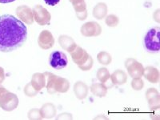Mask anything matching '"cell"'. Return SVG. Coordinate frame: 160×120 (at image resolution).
Wrapping results in <instances>:
<instances>
[{
  "label": "cell",
  "mask_w": 160,
  "mask_h": 120,
  "mask_svg": "<svg viewBox=\"0 0 160 120\" xmlns=\"http://www.w3.org/2000/svg\"><path fill=\"white\" fill-rule=\"evenodd\" d=\"M159 9L156 10V11H155V13H154V15H153V18H154V19L155 20V22H160V17H159Z\"/></svg>",
  "instance_id": "cell-33"
},
{
  "label": "cell",
  "mask_w": 160,
  "mask_h": 120,
  "mask_svg": "<svg viewBox=\"0 0 160 120\" xmlns=\"http://www.w3.org/2000/svg\"><path fill=\"white\" fill-rule=\"evenodd\" d=\"M31 85L36 91H39L45 88L46 86V77L43 73H35L31 77Z\"/></svg>",
  "instance_id": "cell-16"
},
{
  "label": "cell",
  "mask_w": 160,
  "mask_h": 120,
  "mask_svg": "<svg viewBox=\"0 0 160 120\" xmlns=\"http://www.w3.org/2000/svg\"><path fill=\"white\" fill-rule=\"evenodd\" d=\"M73 116L70 113H62L56 117V119H72Z\"/></svg>",
  "instance_id": "cell-31"
},
{
  "label": "cell",
  "mask_w": 160,
  "mask_h": 120,
  "mask_svg": "<svg viewBox=\"0 0 160 120\" xmlns=\"http://www.w3.org/2000/svg\"><path fill=\"white\" fill-rule=\"evenodd\" d=\"M148 101V104L151 110H158L160 108V96L159 95H156V96L153 97V98H150Z\"/></svg>",
  "instance_id": "cell-25"
},
{
  "label": "cell",
  "mask_w": 160,
  "mask_h": 120,
  "mask_svg": "<svg viewBox=\"0 0 160 120\" xmlns=\"http://www.w3.org/2000/svg\"><path fill=\"white\" fill-rule=\"evenodd\" d=\"M70 54L73 62L78 65V67L85 63L90 56L88 51L78 45L75 46V48L70 52Z\"/></svg>",
  "instance_id": "cell-10"
},
{
  "label": "cell",
  "mask_w": 160,
  "mask_h": 120,
  "mask_svg": "<svg viewBox=\"0 0 160 120\" xmlns=\"http://www.w3.org/2000/svg\"><path fill=\"white\" fill-rule=\"evenodd\" d=\"M40 112L43 118H52L56 115V108L54 104L47 102L40 109Z\"/></svg>",
  "instance_id": "cell-18"
},
{
  "label": "cell",
  "mask_w": 160,
  "mask_h": 120,
  "mask_svg": "<svg viewBox=\"0 0 160 120\" xmlns=\"http://www.w3.org/2000/svg\"><path fill=\"white\" fill-rule=\"evenodd\" d=\"M69 1L71 2H72V1H73V0H69Z\"/></svg>",
  "instance_id": "cell-38"
},
{
  "label": "cell",
  "mask_w": 160,
  "mask_h": 120,
  "mask_svg": "<svg viewBox=\"0 0 160 120\" xmlns=\"http://www.w3.org/2000/svg\"><path fill=\"white\" fill-rule=\"evenodd\" d=\"M8 92V90L6 89L3 86H2L1 84H0V99H1V98H2V97L5 94H7Z\"/></svg>",
  "instance_id": "cell-35"
},
{
  "label": "cell",
  "mask_w": 160,
  "mask_h": 120,
  "mask_svg": "<svg viewBox=\"0 0 160 120\" xmlns=\"http://www.w3.org/2000/svg\"><path fill=\"white\" fill-rule=\"evenodd\" d=\"M49 64L55 70H62L68 66V57L62 51H54L50 54Z\"/></svg>",
  "instance_id": "cell-3"
},
{
  "label": "cell",
  "mask_w": 160,
  "mask_h": 120,
  "mask_svg": "<svg viewBox=\"0 0 160 120\" xmlns=\"http://www.w3.org/2000/svg\"><path fill=\"white\" fill-rule=\"evenodd\" d=\"M28 38L25 24L11 15L0 16V51L11 52L21 48Z\"/></svg>",
  "instance_id": "cell-1"
},
{
  "label": "cell",
  "mask_w": 160,
  "mask_h": 120,
  "mask_svg": "<svg viewBox=\"0 0 160 120\" xmlns=\"http://www.w3.org/2000/svg\"><path fill=\"white\" fill-rule=\"evenodd\" d=\"M143 76L148 81L153 84L158 83L160 80L159 71L156 68L152 66H148L147 68H144Z\"/></svg>",
  "instance_id": "cell-12"
},
{
  "label": "cell",
  "mask_w": 160,
  "mask_h": 120,
  "mask_svg": "<svg viewBox=\"0 0 160 120\" xmlns=\"http://www.w3.org/2000/svg\"><path fill=\"white\" fill-rule=\"evenodd\" d=\"M15 13L19 20L28 25H32L35 21L34 15H33V10L28 6H19L15 10Z\"/></svg>",
  "instance_id": "cell-8"
},
{
  "label": "cell",
  "mask_w": 160,
  "mask_h": 120,
  "mask_svg": "<svg viewBox=\"0 0 160 120\" xmlns=\"http://www.w3.org/2000/svg\"><path fill=\"white\" fill-rule=\"evenodd\" d=\"M15 0H0V3H10V2H15Z\"/></svg>",
  "instance_id": "cell-36"
},
{
  "label": "cell",
  "mask_w": 160,
  "mask_h": 120,
  "mask_svg": "<svg viewBox=\"0 0 160 120\" xmlns=\"http://www.w3.org/2000/svg\"><path fill=\"white\" fill-rule=\"evenodd\" d=\"M70 89V82L67 78L62 77H57L55 82V92L66 93Z\"/></svg>",
  "instance_id": "cell-20"
},
{
  "label": "cell",
  "mask_w": 160,
  "mask_h": 120,
  "mask_svg": "<svg viewBox=\"0 0 160 120\" xmlns=\"http://www.w3.org/2000/svg\"><path fill=\"white\" fill-rule=\"evenodd\" d=\"M23 91L24 94L28 97H35L38 92V91H36L35 88H33V86L31 85V82H29V83H28L25 86Z\"/></svg>",
  "instance_id": "cell-28"
},
{
  "label": "cell",
  "mask_w": 160,
  "mask_h": 120,
  "mask_svg": "<svg viewBox=\"0 0 160 120\" xmlns=\"http://www.w3.org/2000/svg\"><path fill=\"white\" fill-rule=\"evenodd\" d=\"M99 118H104V119H108V118H106L104 116H98V117H95V119H99Z\"/></svg>",
  "instance_id": "cell-37"
},
{
  "label": "cell",
  "mask_w": 160,
  "mask_h": 120,
  "mask_svg": "<svg viewBox=\"0 0 160 120\" xmlns=\"http://www.w3.org/2000/svg\"><path fill=\"white\" fill-rule=\"evenodd\" d=\"M131 88L135 91H140L144 88V82L141 78H133L131 82Z\"/></svg>",
  "instance_id": "cell-26"
},
{
  "label": "cell",
  "mask_w": 160,
  "mask_h": 120,
  "mask_svg": "<svg viewBox=\"0 0 160 120\" xmlns=\"http://www.w3.org/2000/svg\"><path fill=\"white\" fill-rule=\"evenodd\" d=\"M159 27H155L147 31L143 38V47L147 52L150 54L159 52Z\"/></svg>",
  "instance_id": "cell-2"
},
{
  "label": "cell",
  "mask_w": 160,
  "mask_h": 120,
  "mask_svg": "<svg viewBox=\"0 0 160 120\" xmlns=\"http://www.w3.org/2000/svg\"><path fill=\"white\" fill-rule=\"evenodd\" d=\"M96 76L97 78L100 81V82L105 84L106 82H108V80L110 79L111 74H110L108 68H101L98 70V71H97Z\"/></svg>",
  "instance_id": "cell-23"
},
{
  "label": "cell",
  "mask_w": 160,
  "mask_h": 120,
  "mask_svg": "<svg viewBox=\"0 0 160 120\" xmlns=\"http://www.w3.org/2000/svg\"><path fill=\"white\" fill-rule=\"evenodd\" d=\"M158 95H159V92L158 91V90H156L155 88H150V89L146 91V99L149 100L150 98L156 96Z\"/></svg>",
  "instance_id": "cell-30"
},
{
  "label": "cell",
  "mask_w": 160,
  "mask_h": 120,
  "mask_svg": "<svg viewBox=\"0 0 160 120\" xmlns=\"http://www.w3.org/2000/svg\"><path fill=\"white\" fill-rule=\"evenodd\" d=\"M93 65H94V59H93L92 57L90 55L88 59L87 60V62H86L84 64H82V65L78 66V68L83 71H87L91 70V68H93Z\"/></svg>",
  "instance_id": "cell-29"
},
{
  "label": "cell",
  "mask_w": 160,
  "mask_h": 120,
  "mask_svg": "<svg viewBox=\"0 0 160 120\" xmlns=\"http://www.w3.org/2000/svg\"><path fill=\"white\" fill-rule=\"evenodd\" d=\"M18 96L14 93L8 91L0 99V108L5 111H12L16 109L18 106Z\"/></svg>",
  "instance_id": "cell-6"
},
{
  "label": "cell",
  "mask_w": 160,
  "mask_h": 120,
  "mask_svg": "<svg viewBox=\"0 0 160 120\" xmlns=\"http://www.w3.org/2000/svg\"><path fill=\"white\" fill-rule=\"evenodd\" d=\"M34 19L39 26L49 25L51 16L49 11L42 5H36L33 9Z\"/></svg>",
  "instance_id": "cell-5"
},
{
  "label": "cell",
  "mask_w": 160,
  "mask_h": 120,
  "mask_svg": "<svg viewBox=\"0 0 160 120\" xmlns=\"http://www.w3.org/2000/svg\"><path fill=\"white\" fill-rule=\"evenodd\" d=\"M93 16L98 20H102L106 18L108 13V5L104 2H98L93 8Z\"/></svg>",
  "instance_id": "cell-17"
},
{
  "label": "cell",
  "mask_w": 160,
  "mask_h": 120,
  "mask_svg": "<svg viewBox=\"0 0 160 120\" xmlns=\"http://www.w3.org/2000/svg\"><path fill=\"white\" fill-rule=\"evenodd\" d=\"M125 68H127L130 76L132 78H141L143 75L144 67L137 60L133 58H128L126 59Z\"/></svg>",
  "instance_id": "cell-4"
},
{
  "label": "cell",
  "mask_w": 160,
  "mask_h": 120,
  "mask_svg": "<svg viewBox=\"0 0 160 120\" xmlns=\"http://www.w3.org/2000/svg\"><path fill=\"white\" fill-rule=\"evenodd\" d=\"M74 93L78 99L82 100L87 98L89 93V87L82 81H77L74 84Z\"/></svg>",
  "instance_id": "cell-13"
},
{
  "label": "cell",
  "mask_w": 160,
  "mask_h": 120,
  "mask_svg": "<svg viewBox=\"0 0 160 120\" xmlns=\"http://www.w3.org/2000/svg\"><path fill=\"white\" fill-rule=\"evenodd\" d=\"M97 59L101 65L103 66L110 65L112 62V57L107 51H100L97 55Z\"/></svg>",
  "instance_id": "cell-22"
},
{
  "label": "cell",
  "mask_w": 160,
  "mask_h": 120,
  "mask_svg": "<svg viewBox=\"0 0 160 120\" xmlns=\"http://www.w3.org/2000/svg\"><path fill=\"white\" fill-rule=\"evenodd\" d=\"M55 38L51 32L48 30H43L40 32L38 38L39 48L42 50H49L55 45Z\"/></svg>",
  "instance_id": "cell-9"
},
{
  "label": "cell",
  "mask_w": 160,
  "mask_h": 120,
  "mask_svg": "<svg viewBox=\"0 0 160 120\" xmlns=\"http://www.w3.org/2000/svg\"><path fill=\"white\" fill-rule=\"evenodd\" d=\"M44 75L46 77V88L48 90V92L51 95L52 94H55V80L57 78V75H54L53 73H50V72H45L43 73Z\"/></svg>",
  "instance_id": "cell-21"
},
{
  "label": "cell",
  "mask_w": 160,
  "mask_h": 120,
  "mask_svg": "<svg viewBox=\"0 0 160 120\" xmlns=\"http://www.w3.org/2000/svg\"><path fill=\"white\" fill-rule=\"evenodd\" d=\"M58 44L60 47L66 51L71 52L74 48H75V46L77 45L75 43V40L73 39L71 36L67 35H61L58 37Z\"/></svg>",
  "instance_id": "cell-14"
},
{
  "label": "cell",
  "mask_w": 160,
  "mask_h": 120,
  "mask_svg": "<svg viewBox=\"0 0 160 120\" xmlns=\"http://www.w3.org/2000/svg\"><path fill=\"white\" fill-rule=\"evenodd\" d=\"M105 23L110 28H115L119 23V18L115 15H107L105 18Z\"/></svg>",
  "instance_id": "cell-24"
},
{
  "label": "cell",
  "mask_w": 160,
  "mask_h": 120,
  "mask_svg": "<svg viewBox=\"0 0 160 120\" xmlns=\"http://www.w3.org/2000/svg\"><path fill=\"white\" fill-rule=\"evenodd\" d=\"M28 116L29 119H34V120H38V119H42V116L41 115L40 110L37 109V108H34L31 109L28 111Z\"/></svg>",
  "instance_id": "cell-27"
},
{
  "label": "cell",
  "mask_w": 160,
  "mask_h": 120,
  "mask_svg": "<svg viewBox=\"0 0 160 120\" xmlns=\"http://www.w3.org/2000/svg\"><path fill=\"white\" fill-rule=\"evenodd\" d=\"M91 93L95 96L99 97H105L108 94V88L106 87V85L102 82H96V83H93L90 88Z\"/></svg>",
  "instance_id": "cell-19"
},
{
  "label": "cell",
  "mask_w": 160,
  "mask_h": 120,
  "mask_svg": "<svg viewBox=\"0 0 160 120\" xmlns=\"http://www.w3.org/2000/svg\"><path fill=\"white\" fill-rule=\"evenodd\" d=\"M114 85L121 86L123 85L128 81V75L125 71H122V70H116L111 75L110 77Z\"/></svg>",
  "instance_id": "cell-15"
},
{
  "label": "cell",
  "mask_w": 160,
  "mask_h": 120,
  "mask_svg": "<svg viewBox=\"0 0 160 120\" xmlns=\"http://www.w3.org/2000/svg\"><path fill=\"white\" fill-rule=\"evenodd\" d=\"M80 32L84 37H97L102 34V28L98 22L90 21L81 27Z\"/></svg>",
  "instance_id": "cell-7"
},
{
  "label": "cell",
  "mask_w": 160,
  "mask_h": 120,
  "mask_svg": "<svg viewBox=\"0 0 160 120\" xmlns=\"http://www.w3.org/2000/svg\"><path fill=\"white\" fill-rule=\"evenodd\" d=\"M44 2L49 6H55L60 2V0H44Z\"/></svg>",
  "instance_id": "cell-32"
},
{
  "label": "cell",
  "mask_w": 160,
  "mask_h": 120,
  "mask_svg": "<svg viewBox=\"0 0 160 120\" xmlns=\"http://www.w3.org/2000/svg\"><path fill=\"white\" fill-rule=\"evenodd\" d=\"M4 80H5V71L3 68L0 67V84L2 83Z\"/></svg>",
  "instance_id": "cell-34"
},
{
  "label": "cell",
  "mask_w": 160,
  "mask_h": 120,
  "mask_svg": "<svg viewBox=\"0 0 160 120\" xmlns=\"http://www.w3.org/2000/svg\"><path fill=\"white\" fill-rule=\"evenodd\" d=\"M71 3H72L73 8L75 11L77 18L80 21H83V20L87 19L88 16V13L85 0H73Z\"/></svg>",
  "instance_id": "cell-11"
}]
</instances>
